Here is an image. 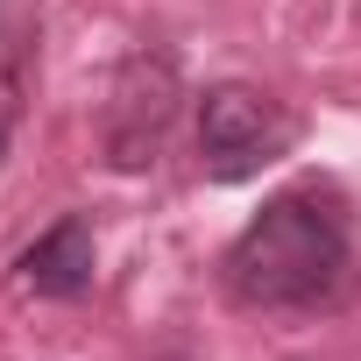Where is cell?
<instances>
[{"label":"cell","mask_w":361,"mask_h":361,"mask_svg":"<svg viewBox=\"0 0 361 361\" xmlns=\"http://www.w3.org/2000/svg\"><path fill=\"white\" fill-rule=\"evenodd\" d=\"M185 114V71H177L170 50H128L114 85H106V106H99V149L114 170H149L163 149H170V128Z\"/></svg>","instance_id":"3"},{"label":"cell","mask_w":361,"mask_h":361,"mask_svg":"<svg viewBox=\"0 0 361 361\" xmlns=\"http://www.w3.org/2000/svg\"><path fill=\"white\" fill-rule=\"evenodd\" d=\"M92 262H99V248H92V220L85 213H64L57 227H43L29 248H22V283L36 290V298H57V305H71V298H85L92 290Z\"/></svg>","instance_id":"4"},{"label":"cell","mask_w":361,"mask_h":361,"mask_svg":"<svg viewBox=\"0 0 361 361\" xmlns=\"http://www.w3.org/2000/svg\"><path fill=\"white\" fill-rule=\"evenodd\" d=\"M354 234L333 192H276L220 255V290L241 312H319L347 290Z\"/></svg>","instance_id":"1"},{"label":"cell","mask_w":361,"mask_h":361,"mask_svg":"<svg viewBox=\"0 0 361 361\" xmlns=\"http://www.w3.org/2000/svg\"><path fill=\"white\" fill-rule=\"evenodd\" d=\"M298 142V114L248 85V78H220L199 92V170L213 177V185H241V177L269 170L276 156H290Z\"/></svg>","instance_id":"2"},{"label":"cell","mask_w":361,"mask_h":361,"mask_svg":"<svg viewBox=\"0 0 361 361\" xmlns=\"http://www.w3.org/2000/svg\"><path fill=\"white\" fill-rule=\"evenodd\" d=\"M22 114H29V22L0 0V163L15 149Z\"/></svg>","instance_id":"5"}]
</instances>
